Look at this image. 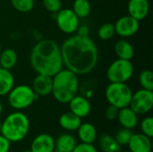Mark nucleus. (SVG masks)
Returning a JSON list of instances; mask_svg holds the SVG:
<instances>
[{"label": "nucleus", "instance_id": "f257e3e1", "mask_svg": "<svg viewBox=\"0 0 153 152\" xmlns=\"http://www.w3.org/2000/svg\"><path fill=\"white\" fill-rule=\"evenodd\" d=\"M64 66L77 75L91 73L99 62V49L89 37L73 34L60 46Z\"/></svg>", "mask_w": 153, "mask_h": 152}, {"label": "nucleus", "instance_id": "f03ea898", "mask_svg": "<svg viewBox=\"0 0 153 152\" xmlns=\"http://www.w3.org/2000/svg\"><path fill=\"white\" fill-rule=\"evenodd\" d=\"M30 64L37 73L54 76L64 68L60 46L51 39L37 42L30 50Z\"/></svg>", "mask_w": 153, "mask_h": 152}, {"label": "nucleus", "instance_id": "7ed1b4c3", "mask_svg": "<svg viewBox=\"0 0 153 152\" xmlns=\"http://www.w3.org/2000/svg\"><path fill=\"white\" fill-rule=\"evenodd\" d=\"M53 87L52 92L54 99L61 104L68 102L78 94L79 91V75L67 68H63L54 76H52Z\"/></svg>", "mask_w": 153, "mask_h": 152}, {"label": "nucleus", "instance_id": "20e7f679", "mask_svg": "<svg viewBox=\"0 0 153 152\" xmlns=\"http://www.w3.org/2000/svg\"><path fill=\"white\" fill-rule=\"evenodd\" d=\"M30 119L22 111L9 114L2 122L0 133L11 143L22 141L30 131Z\"/></svg>", "mask_w": 153, "mask_h": 152}, {"label": "nucleus", "instance_id": "39448f33", "mask_svg": "<svg viewBox=\"0 0 153 152\" xmlns=\"http://www.w3.org/2000/svg\"><path fill=\"white\" fill-rule=\"evenodd\" d=\"M39 97L35 94L31 86L27 84L14 85L7 94V101L10 107L22 111L30 107Z\"/></svg>", "mask_w": 153, "mask_h": 152}, {"label": "nucleus", "instance_id": "423d86ee", "mask_svg": "<svg viewBox=\"0 0 153 152\" xmlns=\"http://www.w3.org/2000/svg\"><path fill=\"white\" fill-rule=\"evenodd\" d=\"M133 92L126 82H109L105 90V97L109 105L120 109L129 106Z\"/></svg>", "mask_w": 153, "mask_h": 152}, {"label": "nucleus", "instance_id": "0eeeda50", "mask_svg": "<svg viewBox=\"0 0 153 152\" xmlns=\"http://www.w3.org/2000/svg\"><path fill=\"white\" fill-rule=\"evenodd\" d=\"M134 73V67L131 60L117 58L113 61L106 72L109 82H127Z\"/></svg>", "mask_w": 153, "mask_h": 152}, {"label": "nucleus", "instance_id": "6e6552de", "mask_svg": "<svg viewBox=\"0 0 153 152\" xmlns=\"http://www.w3.org/2000/svg\"><path fill=\"white\" fill-rule=\"evenodd\" d=\"M56 23L60 31L67 35H73L75 34L80 25V18L72 8H61L56 13Z\"/></svg>", "mask_w": 153, "mask_h": 152}, {"label": "nucleus", "instance_id": "1a4fd4ad", "mask_svg": "<svg viewBox=\"0 0 153 152\" xmlns=\"http://www.w3.org/2000/svg\"><path fill=\"white\" fill-rule=\"evenodd\" d=\"M129 107L138 115H145L153 108V90L140 89L133 92Z\"/></svg>", "mask_w": 153, "mask_h": 152}, {"label": "nucleus", "instance_id": "9d476101", "mask_svg": "<svg viewBox=\"0 0 153 152\" xmlns=\"http://www.w3.org/2000/svg\"><path fill=\"white\" fill-rule=\"evenodd\" d=\"M116 34L122 39L134 36L140 29V22L130 15H124L114 23Z\"/></svg>", "mask_w": 153, "mask_h": 152}, {"label": "nucleus", "instance_id": "9b49d317", "mask_svg": "<svg viewBox=\"0 0 153 152\" xmlns=\"http://www.w3.org/2000/svg\"><path fill=\"white\" fill-rule=\"evenodd\" d=\"M68 106L70 112L82 119L87 117L91 111V105L89 99L84 96L78 94L68 102Z\"/></svg>", "mask_w": 153, "mask_h": 152}, {"label": "nucleus", "instance_id": "f8f14e48", "mask_svg": "<svg viewBox=\"0 0 153 152\" xmlns=\"http://www.w3.org/2000/svg\"><path fill=\"white\" fill-rule=\"evenodd\" d=\"M128 15L141 22L144 20L150 12L149 0H129L127 4Z\"/></svg>", "mask_w": 153, "mask_h": 152}, {"label": "nucleus", "instance_id": "ddd939ff", "mask_svg": "<svg viewBox=\"0 0 153 152\" xmlns=\"http://www.w3.org/2000/svg\"><path fill=\"white\" fill-rule=\"evenodd\" d=\"M53 87L52 76L37 73L32 82V90L39 97H46L51 94Z\"/></svg>", "mask_w": 153, "mask_h": 152}, {"label": "nucleus", "instance_id": "4468645a", "mask_svg": "<svg viewBox=\"0 0 153 152\" xmlns=\"http://www.w3.org/2000/svg\"><path fill=\"white\" fill-rule=\"evenodd\" d=\"M130 152H152V139L143 133H133L127 144Z\"/></svg>", "mask_w": 153, "mask_h": 152}, {"label": "nucleus", "instance_id": "2eb2a0df", "mask_svg": "<svg viewBox=\"0 0 153 152\" xmlns=\"http://www.w3.org/2000/svg\"><path fill=\"white\" fill-rule=\"evenodd\" d=\"M55 139L48 133H40L31 142V152H54Z\"/></svg>", "mask_w": 153, "mask_h": 152}, {"label": "nucleus", "instance_id": "dca6fc26", "mask_svg": "<svg viewBox=\"0 0 153 152\" xmlns=\"http://www.w3.org/2000/svg\"><path fill=\"white\" fill-rule=\"evenodd\" d=\"M117 119L123 128L130 130L134 129L139 123L138 115L129 106L119 109Z\"/></svg>", "mask_w": 153, "mask_h": 152}, {"label": "nucleus", "instance_id": "f3484780", "mask_svg": "<svg viewBox=\"0 0 153 152\" xmlns=\"http://www.w3.org/2000/svg\"><path fill=\"white\" fill-rule=\"evenodd\" d=\"M77 135L81 142L93 144L98 138L97 129L91 123H82L77 129Z\"/></svg>", "mask_w": 153, "mask_h": 152}, {"label": "nucleus", "instance_id": "a211bd4d", "mask_svg": "<svg viewBox=\"0 0 153 152\" xmlns=\"http://www.w3.org/2000/svg\"><path fill=\"white\" fill-rule=\"evenodd\" d=\"M77 144L76 139L70 133H63L55 139L54 152H72Z\"/></svg>", "mask_w": 153, "mask_h": 152}, {"label": "nucleus", "instance_id": "6ab92c4d", "mask_svg": "<svg viewBox=\"0 0 153 152\" xmlns=\"http://www.w3.org/2000/svg\"><path fill=\"white\" fill-rule=\"evenodd\" d=\"M114 51L117 58L120 59L132 60L134 56V48L133 45L126 39H121L115 43Z\"/></svg>", "mask_w": 153, "mask_h": 152}, {"label": "nucleus", "instance_id": "aec40b11", "mask_svg": "<svg viewBox=\"0 0 153 152\" xmlns=\"http://www.w3.org/2000/svg\"><path fill=\"white\" fill-rule=\"evenodd\" d=\"M58 123L61 128H63L64 130L67 132H74L77 131V129L79 128V126L82 122V118H80L79 116L69 111L60 116Z\"/></svg>", "mask_w": 153, "mask_h": 152}, {"label": "nucleus", "instance_id": "412c9836", "mask_svg": "<svg viewBox=\"0 0 153 152\" xmlns=\"http://www.w3.org/2000/svg\"><path fill=\"white\" fill-rule=\"evenodd\" d=\"M14 86V76L11 70L0 67V97L6 96Z\"/></svg>", "mask_w": 153, "mask_h": 152}, {"label": "nucleus", "instance_id": "4be33fe9", "mask_svg": "<svg viewBox=\"0 0 153 152\" xmlns=\"http://www.w3.org/2000/svg\"><path fill=\"white\" fill-rule=\"evenodd\" d=\"M99 148L102 152H121V146L117 143L114 136L102 133L98 140Z\"/></svg>", "mask_w": 153, "mask_h": 152}, {"label": "nucleus", "instance_id": "5701e85b", "mask_svg": "<svg viewBox=\"0 0 153 152\" xmlns=\"http://www.w3.org/2000/svg\"><path fill=\"white\" fill-rule=\"evenodd\" d=\"M18 62V54L13 48H4L0 53V67L12 70Z\"/></svg>", "mask_w": 153, "mask_h": 152}, {"label": "nucleus", "instance_id": "b1692460", "mask_svg": "<svg viewBox=\"0 0 153 152\" xmlns=\"http://www.w3.org/2000/svg\"><path fill=\"white\" fill-rule=\"evenodd\" d=\"M72 10L80 19H83L90 15L91 5L89 0H74Z\"/></svg>", "mask_w": 153, "mask_h": 152}, {"label": "nucleus", "instance_id": "393cba45", "mask_svg": "<svg viewBox=\"0 0 153 152\" xmlns=\"http://www.w3.org/2000/svg\"><path fill=\"white\" fill-rule=\"evenodd\" d=\"M116 35L114 23L106 22L100 26L98 29V37L101 40H109Z\"/></svg>", "mask_w": 153, "mask_h": 152}, {"label": "nucleus", "instance_id": "a878e982", "mask_svg": "<svg viewBox=\"0 0 153 152\" xmlns=\"http://www.w3.org/2000/svg\"><path fill=\"white\" fill-rule=\"evenodd\" d=\"M139 83L143 89L153 90V73L152 70H143L139 74Z\"/></svg>", "mask_w": 153, "mask_h": 152}, {"label": "nucleus", "instance_id": "bb28decb", "mask_svg": "<svg viewBox=\"0 0 153 152\" xmlns=\"http://www.w3.org/2000/svg\"><path fill=\"white\" fill-rule=\"evenodd\" d=\"M10 2L14 10L20 13H29L35 5L34 0H10Z\"/></svg>", "mask_w": 153, "mask_h": 152}, {"label": "nucleus", "instance_id": "cd10ccee", "mask_svg": "<svg viewBox=\"0 0 153 152\" xmlns=\"http://www.w3.org/2000/svg\"><path fill=\"white\" fill-rule=\"evenodd\" d=\"M134 133L132 132V130L130 129H126V128H121L120 130H118L116 134H115V139L117 142V143L122 147V146H127L131 136Z\"/></svg>", "mask_w": 153, "mask_h": 152}, {"label": "nucleus", "instance_id": "c85d7f7f", "mask_svg": "<svg viewBox=\"0 0 153 152\" xmlns=\"http://www.w3.org/2000/svg\"><path fill=\"white\" fill-rule=\"evenodd\" d=\"M140 128L142 133L152 139L153 137V118L152 116H148L144 117L140 123Z\"/></svg>", "mask_w": 153, "mask_h": 152}, {"label": "nucleus", "instance_id": "c756f323", "mask_svg": "<svg viewBox=\"0 0 153 152\" xmlns=\"http://www.w3.org/2000/svg\"><path fill=\"white\" fill-rule=\"evenodd\" d=\"M42 4L48 12L55 14L62 8L61 0H42Z\"/></svg>", "mask_w": 153, "mask_h": 152}, {"label": "nucleus", "instance_id": "7c9ffc66", "mask_svg": "<svg viewBox=\"0 0 153 152\" xmlns=\"http://www.w3.org/2000/svg\"><path fill=\"white\" fill-rule=\"evenodd\" d=\"M72 152H99L97 148L93 144H88V143H77L75 148Z\"/></svg>", "mask_w": 153, "mask_h": 152}, {"label": "nucleus", "instance_id": "2f4dec72", "mask_svg": "<svg viewBox=\"0 0 153 152\" xmlns=\"http://www.w3.org/2000/svg\"><path fill=\"white\" fill-rule=\"evenodd\" d=\"M118 111L119 109L112 105H108V107L106 108L105 111V117L107 120L108 121H114L117 120V115H118Z\"/></svg>", "mask_w": 153, "mask_h": 152}, {"label": "nucleus", "instance_id": "473e14b6", "mask_svg": "<svg viewBox=\"0 0 153 152\" xmlns=\"http://www.w3.org/2000/svg\"><path fill=\"white\" fill-rule=\"evenodd\" d=\"M11 149V142L2 134H0V152H9Z\"/></svg>", "mask_w": 153, "mask_h": 152}, {"label": "nucleus", "instance_id": "72a5a7b5", "mask_svg": "<svg viewBox=\"0 0 153 152\" xmlns=\"http://www.w3.org/2000/svg\"><path fill=\"white\" fill-rule=\"evenodd\" d=\"M75 34L80 35V36H83V37H87L90 35V29L89 26H87L86 24H80Z\"/></svg>", "mask_w": 153, "mask_h": 152}, {"label": "nucleus", "instance_id": "f704fd0d", "mask_svg": "<svg viewBox=\"0 0 153 152\" xmlns=\"http://www.w3.org/2000/svg\"><path fill=\"white\" fill-rule=\"evenodd\" d=\"M3 111H4V105H3V103L0 101V115H2Z\"/></svg>", "mask_w": 153, "mask_h": 152}, {"label": "nucleus", "instance_id": "c9c22d12", "mask_svg": "<svg viewBox=\"0 0 153 152\" xmlns=\"http://www.w3.org/2000/svg\"><path fill=\"white\" fill-rule=\"evenodd\" d=\"M22 152H31V151L30 150H27V151H23Z\"/></svg>", "mask_w": 153, "mask_h": 152}, {"label": "nucleus", "instance_id": "e433bc0d", "mask_svg": "<svg viewBox=\"0 0 153 152\" xmlns=\"http://www.w3.org/2000/svg\"><path fill=\"white\" fill-rule=\"evenodd\" d=\"M1 125H2V121L0 120V130H1Z\"/></svg>", "mask_w": 153, "mask_h": 152}, {"label": "nucleus", "instance_id": "4c0bfd02", "mask_svg": "<svg viewBox=\"0 0 153 152\" xmlns=\"http://www.w3.org/2000/svg\"><path fill=\"white\" fill-rule=\"evenodd\" d=\"M1 51H2V48H1V46H0V53H1Z\"/></svg>", "mask_w": 153, "mask_h": 152}, {"label": "nucleus", "instance_id": "58836bf2", "mask_svg": "<svg viewBox=\"0 0 153 152\" xmlns=\"http://www.w3.org/2000/svg\"><path fill=\"white\" fill-rule=\"evenodd\" d=\"M121 152H130L129 151H121Z\"/></svg>", "mask_w": 153, "mask_h": 152}]
</instances>
